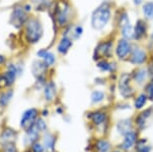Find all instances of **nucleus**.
<instances>
[{"label":"nucleus","instance_id":"obj_39","mask_svg":"<svg viewBox=\"0 0 153 152\" xmlns=\"http://www.w3.org/2000/svg\"><path fill=\"white\" fill-rule=\"evenodd\" d=\"M7 62V57L3 54H0V67L5 65Z\"/></svg>","mask_w":153,"mask_h":152},{"label":"nucleus","instance_id":"obj_17","mask_svg":"<svg viewBox=\"0 0 153 152\" xmlns=\"http://www.w3.org/2000/svg\"><path fill=\"white\" fill-rule=\"evenodd\" d=\"M96 67L102 73H114L117 70V65L110 59H99L96 61Z\"/></svg>","mask_w":153,"mask_h":152},{"label":"nucleus","instance_id":"obj_38","mask_svg":"<svg viewBox=\"0 0 153 152\" xmlns=\"http://www.w3.org/2000/svg\"><path fill=\"white\" fill-rule=\"evenodd\" d=\"M148 70V75H149V79L150 81H153V63L147 67Z\"/></svg>","mask_w":153,"mask_h":152},{"label":"nucleus","instance_id":"obj_14","mask_svg":"<svg viewBox=\"0 0 153 152\" xmlns=\"http://www.w3.org/2000/svg\"><path fill=\"white\" fill-rule=\"evenodd\" d=\"M38 109L36 108H29L23 113L21 119V127L25 130H28L36 119H38Z\"/></svg>","mask_w":153,"mask_h":152},{"label":"nucleus","instance_id":"obj_42","mask_svg":"<svg viewBox=\"0 0 153 152\" xmlns=\"http://www.w3.org/2000/svg\"><path fill=\"white\" fill-rule=\"evenodd\" d=\"M115 152H120V151H115Z\"/></svg>","mask_w":153,"mask_h":152},{"label":"nucleus","instance_id":"obj_36","mask_svg":"<svg viewBox=\"0 0 153 152\" xmlns=\"http://www.w3.org/2000/svg\"><path fill=\"white\" fill-rule=\"evenodd\" d=\"M23 7H24L25 10H26V12H28V13L30 14L34 9V4L31 3V2H24Z\"/></svg>","mask_w":153,"mask_h":152},{"label":"nucleus","instance_id":"obj_20","mask_svg":"<svg viewBox=\"0 0 153 152\" xmlns=\"http://www.w3.org/2000/svg\"><path fill=\"white\" fill-rule=\"evenodd\" d=\"M118 32H120V35L122 38L134 42V24H132V23H129L125 24V26L120 27L118 29Z\"/></svg>","mask_w":153,"mask_h":152},{"label":"nucleus","instance_id":"obj_34","mask_svg":"<svg viewBox=\"0 0 153 152\" xmlns=\"http://www.w3.org/2000/svg\"><path fill=\"white\" fill-rule=\"evenodd\" d=\"M3 152H16V145L13 143H7L5 145L3 146Z\"/></svg>","mask_w":153,"mask_h":152},{"label":"nucleus","instance_id":"obj_24","mask_svg":"<svg viewBox=\"0 0 153 152\" xmlns=\"http://www.w3.org/2000/svg\"><path fill=\"white\" fill-rule=\"evenodd\" d=\"M136 140H137V134L134 133V132H129L128 134L125 135V140L124 143H123V148L128 150L132 147L134 144L136 143Z\"/></svg>","mask_w":153,"mask_h":152},{"label":"nucleus","instance_id":"obj_26","mask_svg":"<svg viewBox=\"0 0 153 152\" xmlns=\"http://www.w3.org/2000/svg\"><path fill=\"white\" fill-rule=\"evenodd\" d=\"M91 119H92V122H94L96 126H98V125H101L103 124V122H105L106 119V114L104 112L102 111H94L91 113Z\"/></svg>","mask_w":153,"mask_h":152},{"label":"nucleus","instance_id":"obj_18","mask_svg":"<svg viewBox=\"0 0 153 152\" xmlns=\"http://www.w3.org/2000/svg\"><path fill=\"white\" fill-rule=\"evenodd\" d=\"M57 87L53 81H48L43 87V95L47 102H52L56 97Z\"/></svg>","mask_w":153,"mask_h":152},{"label":"nucleus","instance_id":"obj_27","mask_svg":"<svg viewBox=\"0 0 153 152\" xmlns=\"http://www.w3.org/2000/svg\"><path fill=\"white\" fill-rule=\"evenodd\" d=\"M147 100H148V98H147L145 93H141L140 95H138L137 98L135 99V102H134L135 108L136 109H142L143 107L145 106V104L147 103Z\"/></svg>","mask_w":153,"mask_h":152},{"label":"nucleus","instance_id":"obj_40","mask_svg":"<svg viewBox=\"0 0 153 152\" xmlns=\"http://www.w3.org/2000/svg\"><path fill=\"white\" fill-rule=\"evenodd\" d=\"M132 2H133V4H134V6L140 7V6H142L143 4H144L145 0H132Z\"/></svg>","mask_w":153,"mask_h":152},{"label":"nucleus","instance_id":"obj_13","mask_svg":"<svg viewBox=\"0 0 153 152\" xmlns=\"http://www.w3.org/2000/svg\"><path fill=\"white\" fill-rule=\"evenodd\" d=\"M74 42L75 41L68 36L61 35L59 40L57 41V44H56V52L61 56H65L74 46Z\"/></svg>","mask_w":153,"mask_h":152},{"label":"nucleus","instance_id":"obj_23","mask_svg":"<svg viewBox=\"0 0 153 152\" xmlns=\"http://www.w3.org/2000/svg\"><path fill=\"white\" fill-rule=\"evenodd\" d=\"M117 131L120 134L122 135H126L129 132H131L132 130V122L131 119H123V121H120L117 122Z\"/></svg>","mask_w":153,"mask_h":152},{"label":"nucleus","instance_id":"obj_3","mask_svg":"<svg viewBox=\"0 0 153 152\" xmlns=\"http://www.w3.org/2000/svg\"><path fill=\"white\" fill-rule=\"evenodd\" d=\"M44 36V26L41 19L36 16H30L23 28V38L26 44L34 46L42 40Z\"/></svg>","mask_w":153,"mask_h":152},{"label":"nucleus","instance_id":"obj_12","mask_svg":"<svg viewBox=\"0 0 153 152\" xmlns=\"http://www.w3.org/2000/svg\"><path fill=\"white\" fill-rule=\"evenodd\" d=\"M61 35L68 36L74 41H76L79 39H81V37L84 35V27L81 24L71 23L63 29Z\"/></svg>","mask_w":153,"mask_h":152},{"label":"nucleus","instance_id":"obj_25","mask_svg":"<svg viewBox=\"0 0 153 152\" xmlns=\"http://www.w3.org/2000/svg\"><path fill=\"white\" fill-rule=\"evenodd\" d=\"M16 132H13L12 130L7 129L5 131H3V133L0 135V143H2L3 145H5L7 143H11L13 141V139L16 138Z\"/></svg>","mask_w":153,"mask_h":152},{"label":"nucleus","instance_id":"obj_5","mask_svg":"<svg viewBox=\"0 0 153 152\" xmlns=\"http://www.w3.org/2000/svg\"><path fill=\"white\" fill-rule=\"evenodd\" d=\"M114 46L115 42L112 37H108L100 40L96 44L93 50V60L97 61L99 59H111L114 56Z\"/></svg>","mask_w":153,"mask_h":152},{"label":"nucleus","instance_id":"obj_37","mask_svg":"<svg viewBox=\"0 0 153 152\" xmlns=\"http://www.w3.org/2000/svg\"><path fill=\"white\" fill-rule=\"evenodd\" d=\"M142 144H143V141L139 142V144H138V146H137V151L138 152H150V147L142 145Z\"/></svg>","mask_w":153,"mask_h":152},{"label":"nucleus","instance_id":"obj_16","mask_svg":"<svg viewBox=\"0 0 153 152\" xmlns=\"http://www.w3.org/2000/svg\"><path fill=\"white\" fill-rule=\"evenodd\" d=\"M132 80L134 81L136 84H144L145 81L149 79V75H148L147 67H138L132 73Z\"/></svg>","mask_w":153,"mask_h":152},{"label":"nucleus","instance_id":"obj_28","mask_svg":"<svg viewBox=\"0 0 153 152\" xmlns=\"http://www.w3.org/2000/svg\"><path fill=\"white\" fill-rule=\"evenodd\" d=\"M105 98V94L103 91H100V90H95V91L92 92L91 94V102L93 104H97L100 103L101 101H103Z\"/></svg>","mask_w":153,"mask_h":152},{"label":"nucleus","instance_id":"obj_8","mask_svg":"<svg viewBox=\"0 0 153 152\" xmlns=\"http://www.w3.org/2000/svg\"><path fill=\"white\" fill-rule=\"evenodd\" d=\"M149 60V52L145 47L139 45L138 43H134L132 53L129 57V62L134 67H143Z\"/></svg>","mask_w":153,"mask_h":152},{"label":"nucleus","instance_id":"obj_6","mask_svg":"<svg viewBox=\"0 0 153 152\" xmlns=\"http://www.w3.org/2000/svg\"><path fill=\"white\" fill-rule=\"evenodd\" d=\"M29 18L30 14L24 9L23 3L16 4V5L13 6L10 12V16H9V24L18 31L23 30Z\"/></svg>","mask_w":153,"mask_h":152},{"label":"nucleus","instance_id":"obj_4","mask_svg":"<svg viewBox=\"0 0 153 152\" xmlns=\"http://www.w3.org/2000/svg\"><path fill=\"white\" fill-rule=\"evenodd\" d=\"M4 67V70L0 73V89L10 88L24 72V65L14 61H8Z\"/></svg>","mask_w":153,"mask_h":152},{"label":"nucleus","instance_id":"obj_10","mask_svg":"<svg viewBox=\"0 0 153 152\" xmlns=\"http://www.w3.org/2000/svg\"><path fill=\"white\" fill-rule=\"evenodd\" d=\"M149 26L145 19H138L134 24V42L141 43L149 36Z\"/></svg>","mask_w":153,"mask_h":152},{"label":"nucleus","instance_id":"obj_33","mask_svg":"<svg viewBox=\"0 0 153 152\" xmlns=\"http://www.w3.org/2000/svg\"><path fill=\"white\" fill-rule=\"evenodd\" d=\"M35 125L37 126V128L40 130V132L45 131L46 128H47V126H46V122H44L42 119H37L36 122H35Z\"/></svg>","mask_w":153,"mask_h":152},{"label":"nucleus","instance_id":"obj_35","mask_svg":"<svg viewBox=\"0 0 153 152\" xmlns=\"http://www.w3.org/2000/svg\"><path fill=\"white\" fill-rule=\"evenodd\" d=\"M32 150H33V152H43L44 147L38 142H35V143L32 144Z\"/></svg>","mask_w":153,"mask_h":152},{"label":"nucleus","instance_id":"obj_7","mask_svg":"<svg viewBox=\"0 0 153 152\" xmlns=\"http://www.w3.org/2000/svg\"><path fill=\"white\" fill-rule=\"evenodd\" d=\"M133 47H134V42L133 41L127 40V39L120 37L115 41L114 56L120 61H128L131 53H132Z\"/></svg>","mask_w":153,"mask_h":152},{"label":"nucleus","instance_id":"obj_15","mask_svg":"<svg viewBox=\"0 0 153 152\" xmlns=\"http://www.w3.org/2000/svg\"><path fill=\"white\" fill-rule=\"evenodd\" d=\"M49 70V67L42 60H40L39 58H37L36 60L33 61L31 67V70L33 76L38 79V78H44L46 77V73H47Z\"/></svg>","mask_w":153,"mask_h":152},{"label":"nucleus","instance_id":"obj_22","mask_svg":"<svg viewBox=\"0 0 153 152\" xmlns=\"http://www.w3.org/2000/svg\"><path fill=\"white\" fill-rule=\"evenodd\" d=\"M13 96V90L10 88H7V90L0 92V107L4 108L10 102L11 98Z\"/></svg>","mask_w":153,"mask_h":152},{"label":"nucleus","instance_id":"obj_41","mask_svg":"<svg viewBox=\"0 0 153 152\" xmlns=\"http://www.w3.org/2000/svg\"><path fill=\"white\" fill-rule=\"evenodd\" d=\"M148 40L150 41V42H153V32L151 34H150L149 36H148Z\"/></svg>","mask_w":153,"mask_h":152},{"label":"nucleus","instance_id":"obj_11","mask_svg":"<svg viewBox=\"0 0 153 152\" xmlns=\"http://www.w3.org/2000/svg\"><path fill=\"white\" fill-rule=\"evenodd\" d=\"M36 56L37 58H39L40 60L43 61L49 68L53 67L56 65V62H57V57H56L55 53L48 48L39 49L36 52Z\"/></svg>","mask_w":153,"mask_h":152},{"label":"nucleus","instance_id":"obj_32","mask_svg":"<svg viewBox=\"0 0 153 152\" xmlns=\"http://www.w3.org/2000/svg\"><path fill=\"white\" fill-rule=\"evenodd\" d=\"M145 94L148 98V100L153 101V81H150L145 87Z\"/></svg>","mask_w":153,"mask_h":152},{"label":"nucleus","instance_id":"obj_21","mask_svg":"<svg viewBox=\"0 0 153 152\" xmlns=\"http://www.w3.org/2000/svg\"><path fill=\"white\" fill-rule=\"evenodd\" d=\"M142 7V13L143 16L147 22L153 21V0H149V1H145Z\"/></svg>","mask_w":153,"mask_h":152},{"label":"nucleus","instance_id":"obj_9","mask_svg":"<svg viewBox=\"0 0 153 152\" xmlns=\"http://www.w3.org/2000/svg\"><path fill=\"white\" fill-rule=\"evenodd\" d=\"M132 75L129 73H124L120 76L118 79V90L123 97L130 98L135 94L134 88L131 86L132 82Z\"/></svg>","mask_w":153,"mask_h":152},{"label":"nucleus","instance_id":"obj_29","mask_svg":"<svg viewBox=\"0 0 153 152\" xmlns=\"http://www.w3.org/2000/svg\"><path fill=\"white\" fill-rule=\"evenodd\" d=\"M151 112H152V109L151 108H149V109L145 110V111H143L142 113L137 117V119H136V122H137L138 126L143 127V125H144L145 122H146L148 117L151 116Z\"/></svg>","mask_w":153,"mask_h":152},{"label":"nucleus","instance_id":"obj_19","mask_svg":"<svg viewBox=\"0 0 153 152\" xmlns=\"http://www.w3.org/2000/svg\"><path fill=\"white\" fill-rule=\"evenodd\" d=\"M115 23H117V29H120V27L125 26V24L131 23L130 19V14L128 12L127 9L125 8H120L118 12L115 16Z\"/></svg>","mask_w":153,"mask_h":152},{"label":"nucleus","instance_id":"obj_2","mask_svg":"<svg viewBox=\"0 0 153 152\" xmlns=\"http://www.w3.org/2000/svg\"><path fill=\"white\" fill-rule=\"evenodd\" d=\"M113 2L104 0L91 13L90 24L93 30L103 31L113 18Z\"/></svg>","mask_w":153,"mask_h":152},{"label":"nucleus","instance_id":"obj_1","mask_svg":"<svg viewBox=\"0 0 153 152\" xmlns=\"http://www.w3.org/2000/svg\"><path fill=\"white\" fill-rule=\"evenodd\" d=\"M74 8L68 0H56L52 8L50 9V16L53 19V24L58 30H63L65 27L73 23Z\"/></svg>","mask_w":153,"mask_h":152},{"label":"nucleus","instance_id":"obj_30","mask_svg":"<svg viewBox=\"0 0 153 152\" xmlns=\"http://www.w3.org/2000/svg\"><path fill=\"white\" fill-rule=\"evenodd\" d=\"M96 148L98 152H109L110 144L106 140H99L96 143Z\"/></svg>","mask_w":153,"mask_h":152},{"label":"nucleus","instance_id":"obj_31","mask_svg":"<svg viewBox=\"0 0 153 152\" xmlns=\"http://www.w3.org/2000/svg\"><path fill=\"white\" fill-rule=\"evenodd\" d=\"M54 143H55V139H54V137L52 135L48 134L44 137V145H45L46 149H48V150H53Z\"/></svg>","mask_w":153,"mask_h":152}]
</instances>
